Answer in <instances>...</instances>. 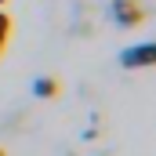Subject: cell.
I'll list each match as a JSON object with an SVG mask.
<instances>
[{
    "mask_svg": "<svg viewBox=\"0 0 156 156\" xmlns=\"http://www.w3.org/2000/svg\"><path fill=\"white\" fill-rule=\"evenodd\" d=\"M58 91H62V83L55 76H37L33 80V94H37V98H55Z\"/></svg>",
    "mask_w": 156,
    "mask_h": 156,
    "instance_id": "obj_3",
    "label": "cell"
},
{
    "mask_svg": "<svg viewBox=\"0 0 156 156\" xmlns=\"http://www.w3.org/2000/svg\"><path fill=\"white\" fill-rule=\"evenodd\" d=\"M0 4H7V0H0Z\"/></svg>",
    "mask_w": 156,
    "mask_h": 156,
    "instance_id": "obj_6",
    "label": "cell"
},
{
    "mask_svg": "<svg viewBox=\"0 0 156 156\" xmlns=\"http://www.w3.org/2000/svg\"><path fill=\"white\" fill-rule=\"evenodd\" d=\"M109 15H113V22L116 26H138V22H145V11L134 4V0H113V7H109Z\"/></svg>",
    "mask_w": 156,
    "mask_h": 156,
    "instance_id": "obj_2",
    "label": "cell"
},
{
    "mask_svg": "<svg viewBox=\"0 0 156 156\" xmlns=\"http://www.w3.org/2000/svg\"><path fill=\"white\" fill-rule=\"evenodd\" d=\"M11 33H15V22H11V15H7V11H0V55H4V47H7Z\"/></svg>",
    "mask_w": 156,
    "mask_h": 156,
    "instance_id": "obj_4",
    "label": "cell"
},
{
    "mask_svg": "<svg viewBox=\"0 0 156 156\" xmlns=\"http://www.w3.org/2000/svg\"><path fill=\"white\" fill-rule=\"evenodd\" d=\"M0 156H7V153H4V149H0Z\"/></svg>",
    "mask_w": 156,
    "mask_h": 156,
    "instance_id": "obj_5",
    "label": "cell"
},
{
    "mask_svg": "<svg viewBox=\"0 0 156 156\" xmlns=\"http://www.w3.org/2000/svg\"><path fill=\"white\" fill-rule=\"evenodd\" d=\"M153 62H156V47L149 44V40L120 51V66H123V69H149Z\"/></svg>",
    "mask_w": 156,
    "mask_h": 156,
    "instance_id": "obj_1",
    "label": "cell"
}]
</instances>
